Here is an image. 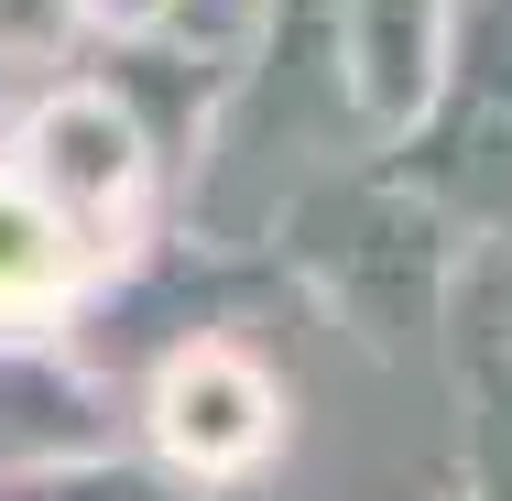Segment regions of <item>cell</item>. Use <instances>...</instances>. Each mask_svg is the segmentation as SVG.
Here are the masks:
<instances>
[{
  "instance_id": "1",
  "label": "cell",
  "mask_w": 512,
  "mask_h": 501,
  "mask_svg": "<svg viewBox=\"0 0 512 501\" xmlns=\"http://www.w3.org/2000/svg\"><path fill=\"white\" fill-rule=\"evenodd\" d=\"M0 164L88 240V262H109L120 229L153 197V131H142V109L120 88H33L11 109V153Z\"/></svg>"
},
{
  "instance_id": "2",
  "label": "cell",
  "mask_w": 512,
  "mask_h": 501,
  "mask_svg": "<svg viewBox=\"0 0 512 501\" xmlns=\"http://www.w3.org/2000/svg\"><path fill=\"white\" fill-rule=\"evenodd\" d=\"M153 447L186 469V480H240V469H262L273 458V436H284V382L251 360V349H229V338H186L164 371H153Z\"/></svg>"
},
{
  "instance_id": "3",
  "label": "cell",
  "mask_w": 512,
  "mask_h": 501,
  "mask_svg": "<svg viewBox=\"0 0 512 501\" xmlns=\"http://www.w3.org/2000/svg\"><path fill=\"white\" fill-rule=\"evenodd\" d=\"M88 458H109L99 382L66 349H44V338H0V480L88 469Z\"/></svg>"
},
{
  "instance_id": "4",
  "label": "cell",
  "mask_w": 512,
  "mask_h": 501,
  "mask_svg": "<svg viewBox=\"0 0 512 501\" xmlns=\"http://www.w3.org/2000/svg\"><path fill=\"white\" fill-rule=\"evenodd\" d=\"M99 284V262H88V240L55 218V207L33 197L11 164H0V338H22V327H44V316H66V305Z\"/></svg>"
},
{
  "instance_id": "5",
  "label": "cell",
  "mask_w": 512,
  "mask_h": 501,
  "mask_svg": "<svg viewBox=\"0 0 512 501\" xmlns=\"http://www.w3.org/2000/svg\"><path fill=\"white\" fill-rule=\"evenodd\" d=\"M436 0H349V66H360V99L382 120H404L425 99V66H436V33H425Z\"/></svg>"
},
{
  "instance_id": "6",
  "label": "cell",
  "mask_w": 512,
  "mask_h": 501,
  "mask_svg": "<svg viewBox=\"0 0 512 501\" xmlns=\"http://www.w3.org/2000/svg\"><path fill=\"white\" fill-rule=\"evenodd\" d=\"M77 33H88L77 0H0V109L22 99L33 77H55L77 55Z\"/></svg>"
},
{
  "instance_id": "7",
  "label": "cell",
  "mask_w": 512,
  "mask_h": 501,
  "mask_svg": "<svg viewBox=\"0 0 512 501\" xmlns=\"http://www.w3.org/2000/svg\"><path fill=\"white\" fill-rule=\"evenodd\" d=\"M11 501H175L164 480L120 469V458H88V469H44V480H11Z\"/></svg>"
},
{
  "instance_id": "8",
  "label": "cell",
  "mask_w": 512,
  "mask_h": 501,
  "mask_svg": "<svg viewBox=\"0 0 512 501\" xmlns=\"http://www.w3.org/2000/svg\"><path fill=\"white\" fill-rule=\"evenodd\" d=\"M251 11H262V0H175L164 22H186V33H240Z\"/></svg>"
},
{
  "instance_id": "9",
  "label": "cell",
  "mask_w": 512,
  "mask_h": 501,
  "mask_svg": "<svg viewBox=\"0 0 512 501\" xmlns=\"http://www.w3.org/2000/svg\"><path fill=\"white\" fill-rule=\"evenodd\" d=\"M77 11H88V33H99V22H120V33H142V22H164L175 0H77Z\"/></svg>"
},
{
  "instance_id": "10",
  "label": "cell",
  "mask_w": 512,
  "mask_h": 501,
  "mask_svg": "<svg viewBox=\"0 0 512 501\" xmlns=\"http://www.w3.org/2000/svg\"><path fill=\"white\" fill-rule=\"evenodd\" d=\"M0 142H11V109H0Z\"/></svg>"
}]
</instances>
